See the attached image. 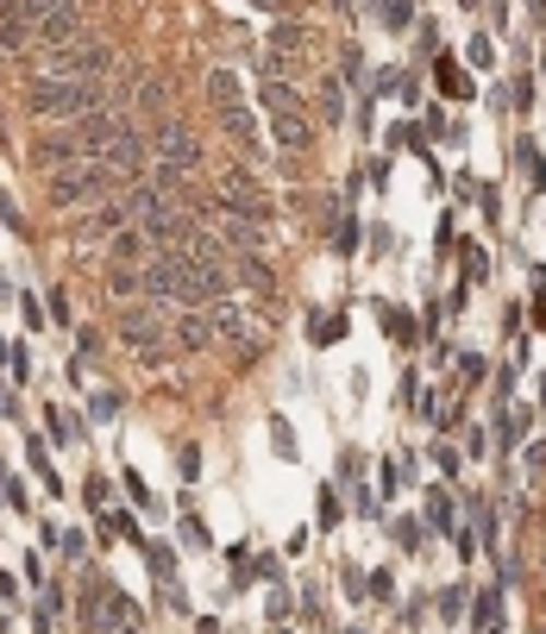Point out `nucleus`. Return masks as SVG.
Returning a JSON list of instances; mask_svg holds the SVG:
<instances>
[{"label": "nucleus", "instance_id": "obj_1", "mask_svg": "<svg viewBox=\"0 0 546 634\" xmlns=\"http://www.w3.org/2000/svg\"><path fill=\"white\" fill-rule=\"evenodd\" d=\"M126 127H132V120L114 113V107L82 113V120H63V127H45L32 139V170H38V177H45V170L57 177V170H70V164H95V157H107V145H114Z\"/></svg>", "mask_w": 546, "mask_h": 634}, {"label": "nucleus", "instance_id": "obj_2", "mask_svg": "<svg viewBox=\"0 0 546 634\" xmlns=\"http://www.w3.org/2000/svg\"><path fill=\"white\" fill-rule=\"evenodd\" d=\"M25 107L38 120H82V113H100L107 107V82H70V76H32L25 82Z\"/></svg>", "mask_w": 546, "mask_h": 634}, {"label": "nucleus", "instance_id": "obj_3", "mask_svg": "<svg viewBox=\"0 0 546 634\" xmlns=\"http://www.w3.org/2000/svg\"><path fill=\"white\" fill-rule=\"evenodd\" d=\"M107 70H114V45L107 38H75V45H57V51H45V70L38 76H70V82H107Z\"/></svg>", "mask_w": 546, "mask_h": 634}, {"label": "nucleus", "instance_id": "obj_4", "mask_svg": "<svg viewBox=\"0 0 546 634\" xmlns=\"http://www.w3.org/2000/svg\"><path fill=\"white\" fill-rule=\"evenodd\" d=\"M114 182H120V170H107V157H95V164L57 170V177L45 182V195L57 207H75V202H95V195H114Z\"/></svg>", "mask_w": 546, "mask_h": 634}, {"label": "nucleus", "instance_id": "obj_5", "mask_svg": "<svg viewBox=\"0 0 546 634\" xmlns=\"http://www.w3.org/2000/svg\"><path fill=\"white\" fill-rule=\"evenodd\" d=\"M114 333H120L132 352H145L151 364H164V333H170V321H164V302H126L120 321H114Z\"/></svg>", "mask_w": 546, "mask_h": 634}, {"label": "nucleus", "instance_id": "obj_6", "mask_svg": "<svg viewBox=\"0 0 546 634\" xmlns=\"http://www.w3.org/2000/svg\"><path fill=\"white\" fill-rule=\"evenodd\" d=\"M151 145H157V157H164V164H176V170H189V177L201 170V139L182 127L176 113H157V127H151Z\"/></svg>", "mask_w": 546, "mask_h": 634}, {"label": "nucleus", "instance_id": "obj_7", "mask_svg": "<svg viewBox=\"0 0 546 634\" xmlns=\"http://www.w3.org/2000/svg\"><path fill=\"white\" fill-rule=\"evenodd\" d=\"M126 214H132L126 202H100L95 214L75 227V246H114V239L126 232Z\"/></svg>", "mask_w": 546, "mask_h": 634}, {"label": "nucleus", "instance_id": "obj_8", "mask_svg": "<svg viewBox=\"0 0 546 634\" xmlns=\"http://www.w3.org/2000/svg\"><path fill=\"white\" fill-rule=\"evenodd\" d=\"M176 346H182V352H207V346H214V339H221V333H214V314H207V308H182V321H176Z\"/></svg>", "mask_w": 546, "mask_h": 634}, {"label": "nucleus", "instance_id": "obj_9", "mask_svg": "<svg viewBox=\"0 0 546 634\" xmlns=\"http://www.w3.org/2000/svg\"><path fill=\"white\" fill-rule=\"evenodd\" d=\"M207 314H214V333H221V339H246V333H251V314L233 302V296H226V302H214Z\"/></svg>", "mask_w": 546, "mask_h": 634}, {"label": "nucleus", "instance_id": "obj_10", "mask_svg": "<svg viewBox=\"0 0 546 634\" xmlns=\"http://www.w3.org/2000/svg\"><path fill=\"white\" fill-rule=\"evenodd\" d=\"M258 95H264V107H271V113H301V88L289 76H264V88H258Z\"/></svg>", "mask_w": 546, "mask_h": 634}, {"label": "nucleus", "instance_id": "obj_11", "mask_svg": "<svg viewBox=\"0 0 546 634\" xmlns=\"http://www.w3.org/2000/svg\"><path fill=\"white\" fill-rule=\"evenodd\" d=\"M25 458H32V471L45 478V490L57 497L63 490V478H57V465H50V446H45V433H25Z\"/></svg>", "mask_w": 546, "mask_h": 634}, {"label": "nucleus", "instance_id": "obj_12", "mask_svg": "<svg viewBox=\"0 0 546 634\" xmlns=\"http://www.w3.org/2000/svg\"><path fill=\"white\" fill-rule=\"evenodd\" d=\"M107 296H120V302L145 296V271H132V264H114V271H107Z\"/></svg>", "mask_w": 546, "mask_h": 634}, {"label": "nucleus", "instance_id": "obj_13", "mask_svg": "<svg viewBox=\"0 0 546 634\" xmlns=\"http://www.w3.org/2000/svg\"><path fill=\"white\" fill-rule=\"evenodd\" d=\"M221 127H226V139H239V145H251V132H258V120H251V107H246V101H233V107H221Z\"/></svg>", "mask_w": 546, "mask_h": 634}, {"label": "nucleus", "instance_id": "obj_14", "mask_svg": "<svg viewBox=\"0 0 546 634\" xmlns=\"http://www.w3.org/2000/svg\"><path fill=\"white\" fill-rule=\"evenodd\" d=\"M207 101H214V113L233 107L239 101V76H233V70H207Z\"/></svg>", "mask_w": 546, "mask_h": 634}, {"label": "nucleus", "instance_id": "obj_15", "mask_svg": "<svg viewBox=\"0 0 546 634\" xmlns=\"http://www.w3.org/2000/svg\"><path fill=\"white\" fill-rule=\"evenodd\" d=\"M45 428H50V440H63V446L82 440V421H75L70 408H57V403H45Z\"/></svg>", "mask_w": 546, "mask_h": 634}, {"label": "nucleus", "instance_id": "obj_16", "mask_svg": "<svg viewBox=\"0 0 546 634\" xmlns=\"http://www.w3.org/2000/svg\"><path fill=\"white\" fill-rule=\"evenodd\" d=\"M107 252H114V264H139V258H145L151 246H145V232H139V227H126L120 239H114V246H107Z\"/></svg>", "mask_w": 546, "mask_h": 634}, {"label": "nucleus", "instance_id": "obj_17", "mask_svg": "<svg viewBox=\"0 0 546 634\" xmlns=\"http://www.w3.org/2000/svg\"><path fill=\"white\" fill-rule=\"evenodd\" d=\"M452 515H459V509H452V497H447V490H434V497H427V515H422V522H427L434 534H452Z\"/></svg>", "mask_w": 546, "mask_h": 634}, {"label": "nucleus", "instance_id": "obj_18", "mask_svg": "<svg viewBox=\"0 0 546 634\" xmlns=\"http://www.w3.org/2000/svg\"><path fill=\"white\" fill-rule=\"evenodd\" d=\"M139 553L151 559V578H157V584H170V578H176V553H170V547H164V540H145Z\"/></svg>", "mask_w": 546, "mask_h": 634}, {"label": "nucleus", "instance_id": "obj_19", "mask_svg": "<svg viewBox=\"0 0 546 634\" xmlns=\"http://www.w3.org/2000/svg\"><path fill=\"white\" fill-rule=\"evenodd\" d=\"M472 629H502V590H484L472 603Z\"/></svg>", "mask_w": 546, "mask_h": 634}, {"label": "nucleus", "instance_id": "obj_20", "mask_svg": "<svg viewBox=\"0 0 546 634\" xmlns=\"http://www.w3.org/2000/svg\"><path fill=\"white\" fill-rule=\"evenodd\" d=\"M434 82H440V88H447L452 101H465V95H472V82L459 76V63H452V57H440V63H434Z\"/></svg>", "mask_w": 546, "mask_h": 634}, {"label": "nucleus", "instance_id": "obj_21", "mask_svg": "<svg viewBox=\"0 0 546 634\" xmlns=\"http://www.w3.org/2000/svg\"><path fill=\"white\" fill-rule=\"evenodd\" d=\"M276 145H296V152H301V145H308V120H301V113H276Z\"/></svg>", "mask_w": 546, "mask_h": 634}, {"label": "nucleus", "instance_id": "obj_22", "mask_svg": "<svg viewBox=\"0 0 546 634\" xmlns=\"http://www.w3.org/2000/svg\"><path fill=\"white\" fill-rule=\"evenodd\" d=\"M308 45V26H276L271 32V57H289V51H301Z\"/></svg>", "mask_w": 546, "mask_h": 634}, {"label": "nucleus", "instance_id": "obj_23", "mask_svg": "<svg viewBox=\"0 0 546 634\" xmlns=\"http://www.w3.org/2000/svg\"><path fill=\"white\" fill-rule=\"evenodd\" d=\"M383 26L408 32V26H415V0H383Z\"/></svg>", "mask_w": 546, "mask_h": 634}, {"label": "nucleus", "instance_id": "obj_24", "mask_svg": "<svg viewBox=\"0 0 546 634\" xmlns=\"http://www.w3.org/2000/svg\"><path fill=\"white\" fill-rule=\"evenodd\" d=\"M182 540H189V547H214V534L201 528V515H195V503H182Z\"/></svg>", "mask_w": 546, "mask_h": 634}, {"label": "nucleus", "instance_id": "obj_25", "mask_svg": "<svg viewBox=\"0 0 546 634\" xmlns=\"http://www.w3.org/2000/svg\"><path fill=\"white\" fill-rule=\"evenodd\" d=\"M239 277H246V283H251V289H258V296H264V289H271V264H264V258L251 252V258H246V264H239Z\"/></svg>", "mask_w": 546, "mask_h": 634}, {"label": "nucleus", "instance_id": "obj_26", "mask_svg": "<svg viewBox=\"0 0 546 634\" xmlns=\"http://www.w3.org/2000/svg\"><path fill=\"white\" fill-rule=\"evenodd\" d=\"M88 415H95V421H114V415H120V390H95V396H88Z\"/></svg>", "mask_w": 546, "mask_h": 634}, {"label": "nucleus", "instance_id": "obj_27", "mask_svg": "<svg viewBox=\"0 0 546 634\" xmlns=\"http://www.w3.org/2000/svg\"><path fill=\"white\" fill-rule=\"evenodd\" d=\"M383 333H390V339H415V321H408L402 308H383Z\"/></svg>", "mask_w": 546, "mask_h": 634}, {"label": "nucleus", "instance_id": "obj_28", "mask_svg": "<svg viewBox=\"0 0 546 634\" xmlns=\"http://www.w3.org/2000/svg\"><path fill=\"white\" fill-rule=\"evenodd\" d=\"M396 547H402V553H415V547H422V522L402 515V522H396Z\"/></svg>", "mask_w": 546, "mask_h": 634}, {"label": "nucleus", "instance_id": "obj_29", "mask_svg": "<svg viewBox=\"0 0 546 634\" xmlns=\"http://www.w3.org/2000/svg\"><path fill=\"white\" fill-rule=\"evenodd\" d=\"M20 321L32 333H45V308H38V296H20Z\"/></svg>", "mask_w": 546, "mask_h": 634}, {"label": "nucleus", "instance_id": "obj_30", "mask_svg": "<svg viewBox=\"0 0 546 634\" xmlns=\"http://www.w3.org/2000/svg\"><path fill=\"white\" fill-rule=\"evenodd\" d=\"M408 483V458H383V490H402Z\"/></svg>", "mask_w": 546, "mask_h": 634}, {"label": "nucleus", "instance_id": "obj_31", "mask_svg": "<svg viewBox=\"0 0 546 634\" xmlns=\"http://www.w3.org/2000/svg\"><path fill=\"white\" fill-rule=\"evenodd\" d=\"M346 515H340V490H321V528H340Z\"/></svg>", "mask_w": 546, "mask_h": 634}, {"label": "nucleus", "instance_id": "obj_32", "mask_svg": "<svg viewBox=\"0 0 546 634\" xmlns=\"http://www.w3.org/2000/svg\"><path fill=\"white\" fill-rule=\"evenodd\" d=\"M340 590H346V597H365L371 584H365V572H358V565H340Z\"/></svg>", "mask_w": 546, "mask_h": 634}, {"label": "nucleus", "instance_id": "obj_33", "mask_svg": "<svg viewBox=\"0 0 546 634\" xmlns=\"http://www.w3.org/2000/svg\"><path fill=\"white\" fill-rule=\"evenodd\" d=\"M440 615H447V622H459V615H465V590H459V584H452V590H440Z\"/></svg>", "mask_w": 546, "mask_h": 634}, {"label": "nucleus", "instance_id": "obj_34", "mask_svg": "<svg viewBox=\"0 0 546 634\" xmlns=\"http://www.w3.org/2000/svg\"><path fill=\"white\" fill-rule=\"evenodd\" d=\"M0 227H7V232H20V239H32V227L20 220V207L7 202V195H0Z\"/></svg>", "mask_w": 546, "mask_h": 634}, {"label": "nucleus", "instance_id": "obj_35", "mask_svg": "<svg viewBox=\"0 0 546 634\" xmlns=\"http://www.w3.org/2000/svg\"><path fill=\"white\" fill-rule=\"evenodd\" d=\"M352 246H358V220H340V227H333V252H352Z\"/></svg>", "mask_w": 546, "mask_h": 634}, {"label": "nucleus", "instance_id": "obj_36", "mask_svg": "<svg viewBox=\"0 0 546 634\" xmlns=\"http://www.w3.org/2000/svg\"><path fill=\"white\" fill-rule=\"evenodd\" d=\"M365 76V51L358 45H346V63H340V82H358Z\"/></svg>", "mask_w": 546, "mask_h": 634}, {"label": "nucleus", "instance_id": "obj_37", "mask_svg": "<svg viewBox=\"0 0 546 634\" xmlns=\"http://www.w3.org/2000/svg\"><path fill=\"white\" fill-rule=\"evenodd\" d=\"M7 364H13V378H20V383L38 378V371H32V352H25V346H13V352H7Z\"/></svg>", "mask_w": 546, "mask_h": 634}, {"label": "nucleus", "instance_id": "obj_38", "mask_svg": "<svg viewBox=\"0 0 546 634\" xmlns=\"http://www.w3.org/2000/svg\"><path fill=\"white\" fill-rule=\"evenodd\" d=\"M50 327H70V296L63 289H50Z\"/></svg>", "mask_w": 546, "mask_h": 634}, {"label": "nucleus", "instance_id": "obj_39", "mask_svg": "<svg viewBox=\"0 0 546 634\" xmlns=\"http://www.w3.org/2000/svg\"><path fill=\"white\" fill-rule=\"evenodd\" d=\"M472 63L477 70H490V63H497V45H490V38H472Z\"/></svg>", "mask_w": 546, "mask_h": 634}, {"label": "nucleus", "instance_id": "obj_40", "mask_svg": "<svg viewBox=\"0 0 546 634\" xmlns=\"http://www.w3.org/2000/svg\"><path fill=\"white\" fill-rule=\"evenodd\" d=\"M371 597H383V603L396 597V578H390V565H383V572H371Z\"/></svg>", "mask_w": 546, "mask_h": 634}, {"label": "nucleus", "instance_id": "obj_41", "mask_svg": "<svg viewBox=\"0 0 546 634\" xmlns=\"http://www.w3.org/2000/svg\"><path fill=\"white\" fill-rule=\"evenodd\" d=\"M434 465H440V471H447V478H459V453H452L447 440H440V446H434Z\"/></svg>", "mask_w": 546, "mask_h": 634}, {"label": "nucleus", "instance_id": "obj_42", "mask_svg": "<svg viewBox=\"0 0 546 634\" xmlns=\"http://www.w3.org/2000/svg\"><path fill=\"white\" fill-rule=\"evenodd\" d=\"M176 458H182V478L195 483V478H201V446H182V453H176Z\"/></svg>", "mask_w": 546, "mask_h": 634}, {"label": "nucleus", "instance_id": "obj_43", "mask_svg": "<svg viewBox=\"0 0 546 634\" xmlns=\"http://www.w3.org/2000/svg\"><path fill=\"white\" fill-rule=\"evenodd\" d=\"M126 490H132V497H139V503H145V509H157V497H151V490H145V478H139V471H126Z\"/></svg>", "mask_w": 546, "mask_h": 634}, {"label": "nucleus", "instance_id": "obj_44", "mask_svg": "<svg viewBox=\"0 0 546 634\" xmlns=\"http://www.w3.org/2000/svg\"><path fill=\"white\" fill-rule=\"evenodd\" d=\"M82 503H88V509H95V503H107V483H100V478H88V483H82Z\"/></svg>", "mask_w": 546, "mask_h": 634}, {"label": "nucleus", "instance_id": "obj_45", "mask_svg": "<svg viewBox=\"0 0 546 634\" xmlns=\"http://www.w3.org/2000/svg\"><path fill=\"white\" fill-rule=\"evenodd\" d=\"M0 415H7V421H20V396H13V390H0Z\"/></svg>", "mask_w": 546, "mask_h": 634}, {"label": "nucleus", "instance_id": "obj_46", "mask_svg": "<svg viewBox=\"0 0 546 634\" xmlns=\"http://www.w3.org/2000/svg\"><path fill=\"white\" fill-rule=\"evenodd\" d=\"M0 597H7V603L20 597V584H13V572H0Z\"/></svg>", "mask_w": 546, "mask_h": 634}, {"label": "nucleus", "instance_id": "obj_47", "mask_svg": "<svg viewBox=\"0 0 546 634\" xmlns=\"http://www.w3.org/2000/svg\"><path fill=\"white\" fill-rule=\"evenodd\" d=\"M527 7H534V20H541V26H546V0H527Z\"/></svg>", "mask_w": 546, "mask_h": 634}, {"label": "nucleus", "instance_id": "obj_48", "mask_svg": "<svg viewBox=\"0 0 546 634\" xmlns=\"http://www.w3.org/2000/svg\"><path fill=\"white\" fill-rule=\"evenodd\" d=\"M0 296H13V283H7V277H0Z\"/></svg>", "mask_w": 546, "mask_h": 634}, {"label": "nucleus", "instance_id": "obj_49", "mask_svg": "<svg viewBox=\"0 0 546 634\" xmlns=\"http://www.w3.org/2000/svg\"><path fill=\"white\" fill-rule=\"evenodd\" d=\"M333 7H340V13H352V0H333Z\"/></svg>", "mask_w": 546, "mask_h": 634}, {"label": "nucleus", "instance_id": "obj_50", "mask_svg": "<svg viewBox=\"0 0 546 634\" xmlns=\"http://www.w3.org/2000/svg\"><path fill=\"white\" fill-rule=\"evenodd\" d=\"M541 403H546V371H541Z\"/></svg>", "mask_w": 546, "mask_h": 634}, {"label": "nucleus", "instance_id": "obj_51", "mask_svg": "<svg viewBox=\"0 0 546 634\" xmlns=\"http://www.w3.org/2000/svg\"><path fill=\"white\" fill-rule=\"evenodd\" d=\"M258 7H276V0H258Z\"/></svg>", "mask_w": 546, "mask_h": 634}, {"label": "nucleus", "instance_id": "obj_52", "mask_svg": "<svg viewBox=\"0 0 546 634\" xmlns=\"http://www.w3.org/2000/svg\"><path fill=\"white\" fill-rule=\"evenodd\" d=\"M541 565H546V559H541Z\"/></svg>", "mask_w": 546, "mask_h": 634}, {"label": "nucleus", "instance_id": "obj_53", "mask_svg": "<svg viewBox=\"0 0 546 634\" xmlns=\"http://www.w3.org/2000/svg\"><path fill=\"white\" fill-rule=\"evenodd\" d=\"M541 634H546V629H541Z\"/></svg>", "mask_w": 546, "mask_h": 634}]
</instances>
